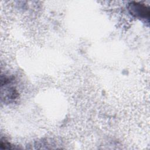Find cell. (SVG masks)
Here are the masks:
<instances>
[{"mask_svg":"<svg viewBox=\"0 0 150 150\" xmlns=\"http://www.w3.org/2000/svg\"><path fill=\"white\" fill-rule=\"evenodd\" d=\"M128 10L130 13L135 18L149 20V9L144 4L132 2L128 4Z\"/></svg>","mask_w":150,"mask_h":150,"instance_id":"6da1fadb","label":"cell"}]
</instances>
